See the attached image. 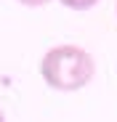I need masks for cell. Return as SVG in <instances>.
Listing matches in <instances>:
<instances>
[{
    "label": "cell",
    "instance_id": "1",
    "mask_svg": "<svg viewBox=\"0 0 117 122\" xmlns=\"http://www.w3.org/2000/svg\"><path fill=\"white\" fill-rule=\"evenodd\" d=\"M40 77L53 90L74 93L93 82L96 61L80 45H56L40 58Z\"/></svg>",
    "mask_w": 117,
    "mask_h": 122
},
{
    "label": "cell",
    "instance_id": "3",
    "mask_svg": "<svg viewBox=\"0 0 117 122\" xmlns=\"http://www.w3.org/2000/svg\"><path fill=\"white\" fill-rule=\"evenodd\" d=\"M21 5H27V8H43V5H48L51 0H19Z\"/></svg>",
    "mask_w": 117,
    "mask_h": 122
},
{
    "label": "cell",
    "instance_id": "4",
    "mask_svg": "<svg viewBox=\"0 0 117 122\" xmlns=\"http://www.w3.org/2000/svg\"><path fill=\"white\" fill-rule=\"evenodd\" d=\"M0 122H5V114H3V112H0Z\"/></svg>",
    "mask_w": 117,
    "mask_h": 122
},
{
    "label": "cell",
    "instance_id": "2",
    "mask_svg": "<svg viewBox=\"0 0 117 122\" xmlns=\"http://www.w3.org/2000/svg\"><path fill=\"white\" fill-rule=\"evenodd\" d=\"M64 8H69V11H90L99 0H58Z\"/></svg>",
    "mask_w": 117,
    "mask_h": 122
}]
</instances>
